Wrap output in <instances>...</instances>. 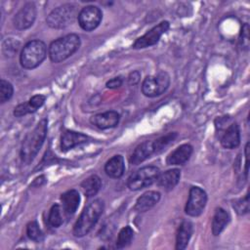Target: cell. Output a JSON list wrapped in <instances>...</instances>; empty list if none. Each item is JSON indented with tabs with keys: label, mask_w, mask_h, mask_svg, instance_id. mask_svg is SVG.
I'll use <instances>...</instances> for the list:
<instances>
[{
	"label": "cell",
	"mask_w": 250,
	"mask_h": 250,
	"mask_svg": "<svg viewBox=\"0 0 250 250\" xmlns=\"http://www.w3.org/2000/svg\"><path fill=\"white\" fill-rule=\"evenodd\" d=\"M240 43L243 47L248 48L249 45V26L247 23H245L241 30V36H240Z\"/></svg>",
	"instance_id": "obj_33"
},
{
	"label": "cell",
	"mask_w": 250,
	"mask_h": 250,
	"mask_svg": "<svg viewBox=\"0 0 250 250\" xmlns=\"http://www.w3.org/2000/svg\"><path fill=\"white\" fill-rule=\"evenodd\" d=\"M103 13L97 6H86L82 8L78 14V23L85 31H92L96 29L101 23Z\"/></svg>",
	"instance_id": "obj_9"
},
{
	"label": "cell",
	"mask_w": 250,
	"mask_h": 250,
	"mask_svg": "<svg viewBox=\"0 0 250 250\" xmlns=\"http://www.w3.org/2000/svg\"><path fill=\"white\" fill-rule=\"evenodd\" d=\"M81 40L77 34L70 33L53 41L49 46V57L53 62L59 63L71 57L80 47Z\"/></svg>",
	"instance_id": "obj_3"
},
{
	"label": "cell",
	"mask_w": 250,
	"mask_h": 250,
	"mask_svg": "<svg viewBox=\"0 0 250 250\" xmlns=\"http://www.w3.org/2000/svg\"><path fill=\"white\" fill-rule=\"evenodd\" d=\"M19 47H20V42L10 38L3 43L2 51L6 57H13L18 52Z\"/></svg>",
	"instance_id": "obj_30"
},
{
	"label": "cell",
	"mask_w": 250,
	"mask_h": 250,
	"mask_svg": "<svg viewBox=\"0 0 250 250\" xmlns=\"http://www.w3.org/2000/svg\"><path fill=\"white\" fill-rule=\"evenodd\" d=\"M119 120L120 115L115 110H108L105 112L98 113L90 118L91 124L101 130L116 127L119 123Z\"/></svg>",
	"instance_id": "obj_12"
},
{
	"label": "cell",
	"mask_w": 250,
	"mask_h": 250,
	"mask_svg": "<svg viewBox=\"0 0 250 250\" xmlns=\"http://www.w3.org/2000/svg\"><path fill=\"white\" fill-rule=\"evenodd\" d=\"M170 85V76L165 71L146 76L142 83V92L146 97L154 98L162 95Z\"/></svg>",
	"instance_id": "obj_7"
},
{
	"label": "cell",
	"mask_w": 250,
	"mask_h": 250,
	"mask_svg": "<svg viewBox=\"0 0 250 250\" xmlns=\"http://www.w3.org/2000/svg\"><path fill=\"white\" fill-rule=\"evenodd\" d=\"M47 55V48L41 40L27 42L20 55L21 65L25 69H32L42 63Z\"/></svg>",
	"instance_id": "obj_4"
},
{
	"label": "cell",
	"mask_w": 250,
	"mask_h": 250,
	"mask_svg": "<svg viewBox=\"0 0 250 250\" xmlns=\"http://www.w3.org/2000/svg\"><path fill=\"white\" fill-rule=\"evenodd\" d=\"M47 125L48 120L46 118L41 119L23 139L21 147V159L24 165H28L42 147L47 136Z\"/></svg>",
	"instance_id": "obj_1"
},
{
	"label": "cell",
	"mask_w": 250,
	"mask_h": 250,
	"mask_svg": "<svg viewBox=\"0 0 250 250\" xmlns=\"http://www.w3.org/2000/svg\"><path fill=\"white\" fill-rule=\"evenodd\" d=\"M153 153H156L154 141H145L136 146L129 161L133 165H138L149 158Z\"/></svg>",
	"instance_id": "obj_13"
},
{
	"label": "cell",
	"mask_w": 250,
	"mask_h": 250,
	"mask_svg": "<svg viewBox=\"0 0 250 250\" xmlns=\"http://www.w3.org/2000/svg\"><path fill=\"white\" fill-rule=\"evenodd\" d=\"M48 222L51 227L59 228L62 224V217L59 204H54L49 212Z\"/></svg>",
	"instance_id": "obj_25"
},
{
	"label": "cell",
	"mask_w": 250,
	"mask_h": 250,
	"mask_svg": "<svg viewBox=\"0 0 250 250\" xmlns=\"http://www.w3.org/2000/svg\"><path fill=\"white\" fill-rule=\"evenodd\" d=\"M101 187L102 181L97 175H92L81 183V188L83 190V193L87 197H92L96 195L99 192Z\"/></svg>",
	"instance_id": "obj_23"
},
{
	"label": "cell",
	"mask_w": 250,
	"mask_h": 250,
	"mask_svg": "<svg viewBox=\"0 0 250 250\" xmlns=\"http://www.w3.org/2000/svg\"><path fill=\"white\" fill-rule=\"evenodd\" d=\"M232 206H233L234 210L236 211V213L239 215L248 213V211H249V194L246 193V195L244 197L234 200Z\"/></svg>",
	"instance_id": "obj_29"
},
{
	"label": "cell",
	"mask_w": 250,
	"mask_h": 250,
	"mask_svg": "<svg viewBox=\"0 0 250 250\" xmlns=\"http://www.w3.org/2000/svg\"><path fill=\"white\" fill-rule=\"evenodd\" d=\"M26 234L29 239L39 242L43 239V233L36 221H31L26 226Z\"/></svg>",
	"instance_id": "obj_26"
},
{
	"label": "cell",
	"mask_w": 250,
	"mask_h": 250,
	"mask_svg": "<svg viewBox=\"0 0 250 250\" xmlns=\"http://www.w3.org/2000/svg\"><path fill=\"white\" fill-rule=\"evenodd\" d=\"M45 101H46V97L45 96H43V95H35V96L30 98L28 103L30 104V105L36 111L39 107H41L44 104Z\"/></svg>",
	"instance_id": "obj_32"
},
{
	"label": "cell",
	"mask_w": 250,
	"mask_h": 250,
	"mask_svg": "<svg viewBox=\"0 0 250 250\" xmlns=\"http://www.w3.org/2000/svg\"><path fill=\"white\" fill-rule=\"evenodd\" d=\"M36 15L37 10L33 2H28L24 4L13 19L14 26L19 30H24L29 28L33 24L36 19Z\"/></svg>",
	"instance_id": "obj_11"
},
{
	"label": "cell",
	"mask_w": 250,
	"mask_h": 250,
	"mask_svg": "<svg viewBox=\"0 0 250 250\" xmlns=\"http://www.w3.org/2000/svg\"><path fill=\"white\" fill-rule=\"evenodd\" d=\"M140 78H141V73L138 70H135L129 74L128 83L130 85H135L140 81Z\"/></svg>",
	"instance_id": "obj_35"
},
{
	"label": "cell",
	"mask_w": 250,
	"mask_h": 250,
	"mask_svg": "<svg viewBox=\"0 0 250 250\" xmlns=\"http://www.w3.org/2000/svg\"><path fill=\"white\" fill-rule=\"evenodd\" d=\"M181 178V171L179 169H170L162 174H159L157 179V185L166 189L174 188Z\"/></svg>",
	"instance_id": "obj_21"
},
{
	"label": "cell",
	"mask_w": 250,
	"mask_h": 250,
	"mask_svg": "<svg viewBox=\"0 0 250 250\" xmlns=\"http://www.w3.org/2000/svg\"><path fill=\"white\" fill-rule=\"evenodd\" d=\"M62 210L67 217H71L77 210L80 202V194L76 189H69L61 196Z\"/></svg>",
	"instance_id": "obj_16"
},
{
	"label": "cell",
	"mask_w": 250,
	"mask_h": 250,
	"mask_svg": "<svg viewBox=\"0 0 250 250\" xmlns=\"http://www.w3.org/2000/svg\"><path fill=\"white\" fill-rule=\"evenodd\" d=\"M221 145L228 149L235 148L240 144V131L237 123L233 122L225 130L221 137Z\"/></svg>",
	"instance_id": "obj_15"
},
{
	"label": "cell",
	"mask_w": 250,
	"mask_h": 250,
	"mask_svg": "<svg viewBox=\"0 0 250 250\" xmlns=\"http://www.w3.org/2000/svg\"><path fill=\"white\" fill-rule=\"evenodd\" d=\"M88 141V136L82 133L71 130H65L61 137V147L62 150L66 151L77 146L86 144Z\"/></svg>",
	"instance_id": "obj_14"
},
{
	"label": "cell",
	"mask_w": 250,
	"mask_h": 250,
	"mask_svg": "<svg viewBox=\"0 0 250 250\" xmlns=\"http://www.w3.org/2000/svg\"><path fill=\"white\" fill-rule=\"evenodd\" d=\"M125 171L124 158L120 154L113 155L110 159H108L104 165L105 174L113 179H118L122 177Z\"/></svg>",
	"instance_id": "obj_19"
},
{
	"label": "cell",
	"mask_w": 250,
	"mask_h": 250,
	"mask_svg": "<svg viewBox=\"0 0 250 250\" xmlns=\"http://www.w3.org/2000/svg\"><path fill=\"white\" fill-rule=\"evenodd\" d=\"M160 199V193L155 190H148L143 193L136 201L134 206V211L143 213L151 209L154 205L158 203Z\"/></svg>",
	"instance_id": "obj_17"
},
{
	"label": "cell",
	"mask_w": 250,
	"mask_h": 250,
	"mask_svg": "<svg viewBox=\"0 0 250 250\" xmlns=\"http://www.w3.org/2000/svg\"><path fill=\"white\" fill-rule=\"evenodd\" d=\"M192 146L188 144H184L178 146L174 151H172L166 159L168 165H183L186 163L192 153Z\"/></svg>",
	"instance_id": "obj_18"
},
{
	"label": "cell",
	"mask_w": 250,
	"mask_h": 250,
	"mask_svg": "<svg viewBox=\"0 0 250 250\" xmlns=\"http://www.w3.org/2000/svg\"><path fill=\"white\" fill-rule=\"evenodd\" d=\"M229 223V213L221 207L217 208L212 220V233L214 235H219L225 229V228L228 226Z\"/></svg>",
	"instance_id": "obj_22"
},
{
	"label": "cell",
	"mask_w": 250,
	"mask_h": 250,
	"mask_svg": "<svg viewBox=\"0 0 250 250\" xmlns=\"http://www.w3.org/2000/svg\"><path fill=\"white\" fill-rule=\"evenodd\" d=\"M77 7L73 4H63L55 8L46 18L47 24L56 29H61L71 24L78 18Z\"/></svg>",
	"instance_id": "obj_5"
},
{
	"label": "cell",
	"mask_w": 250,
	"mask_h": 250,
	"mask_svg": "<svg viewBox=\"0 0 250 250\" xmlns=\"http://www.w3.org/2000/svg\"><path fill=\"white\" fill-rule=\"evenodd\" d=\"M160 174L156 166H145L137 170L127 180V187L131 190H140L151 186L158 179Z\"/></svg>",
	"instance_id": "obj_6"
},
{
	"label": "cell",
	"mask_w": 250,
	"mask_h": 250,
	"mask_svg": "<svg viewBox=\"0 0 250 250\" xmlns=\"http://www.w3.org/2000/svg\"><path fill=\"white\" fill-rule=\"evenodd\" d=\"M193 227L189 221H184L177 231L176 235V249L177 250H184L192 235Z\"/></svg>",
	"instance_id": "obj_20"
},
{
	"label": "cell",
	"mask_w": 250,
	"mask_h": 250,
	"mask_svg": "<svg viewBox=\"0 0 250 250\" xmlns=\"http://www.w3.org/2000/svg\"><path fill=\"white\" fill-rule=\"evenodd\" d=\"M33 112H35V110L30 105V104L28 102L18 104L14 109V115L16 117H21V116H24L28 113H33Z\"/></svg>",
	"instance_id": "obj_31"
},
{
	"label": "cell",
	"mask_w": 250,
	"mask_h": 250,
	"mask_svg": "<svg viewBox=\"0 0 250 250\" xmlns=\"http://www.w3.org/2000/svg\"><path fill=\"white\" fill-rule=\"evenodd\" d=\"M104 201L102 199H95L90 202L78 217L73 226V235L82 237L88 234L94 228L99 218L104 212Z\"/></svg>",
	"instance_id": "obj_2"
},
{
	"label": "cell",
	"mask_w": 250,
	"mask_h": 250,
	"mask_svg": "<svg viewBox=\"0 0 250 250\" xmlns=\"http://www.w3.org/2000/svg\"><path fill=\"white\" fill-rule=\"evenodd\" d=\"M13 94H14L13 85L9 81L2 79L0 81V102H1V104H4L7 101H9L12 98Z\"/></svg>",
	"instance_id": "obj_27"
},
{
	"label": "cell",
	"mask_w": 250,
	"mask_h": 250,
	"mask_svg": "<svg viewBox=\"0 0 250 250\" xmlns=\"http://www.w3.org/2000/svg\"><path fill=\"white\" fill-rule=\"evenodd\" d=\"M177 137V133H169L165 136H162L158 139H156L154 141V146H155V150H156V153L161 151L164 147H166L170 143H172Z\"/></svg>",
	"instance_id": "obj_28"
},
{
	"label": "cell",
	"mask_w": 250,
	"mask_h": 250,
	"mask_svg": "<svg viewBox=\"0 0 250 250\" xmlns=\"http://www.w3.org/2000/svg\"><path fill=\"white\" fill-rule=\"evenodd\" d=\"M169 22L167 21H161L157 25L153 26L151 29H149L147 32H146L143 36L139 37L135 43L133 44L134 49H144L146 47H150L152 45H155L163 33H165L169 29Z\"/></svg>",
	"instance_id": "obj_10"
},
{
	"label": "cell",
	"mask_w": 250,
	"mask_h": 250,
	"mask_svg": "<svg viewBox=\"0 0 250 250\" xmlns=\"http://www.w3.org/2000/svg\"><path fill=\"white\" fill-rule=\"evenodd\" d=\"M122 83H123V79L120 76H117V77H113L110 80H108L106 82L105 86L108 89H116V88H119L122 85Z\"/></svg>",
	"instance_id": "obj_34"
},
{
	"label": "cell",
	"mask_w": 250,
	"mask_h": 250,
	"mask_svg": "<svg viewBox=\"0 0 250 250\" xmlns=\"http://www.w3.org/2000/svg\"><path fill=\"white\" fill-rule=\"evenodd\" d=\"M134 236V231L130 226L124 227L118 233L116 240V248L122 249L130 244Z\"/></svg>",
	"instance_id": "obj_24"
},
{
	"label": "cell",
	"mask_w": 250,
	"mask_h": 250,
	"mask_svg": "<svg viewBox=\"0 0 250 250\" xmlns=\"http://www.w3.org/2000/svg\"><path fill=\"white\" fill-rule=\"evenodd\" d=\"M206 203L207 194L205 190L199 187H191L185 207V212L190 217H197L203 212Z\"/></svg>",
	"instance_id": "obj_8"
}]
</instances>
